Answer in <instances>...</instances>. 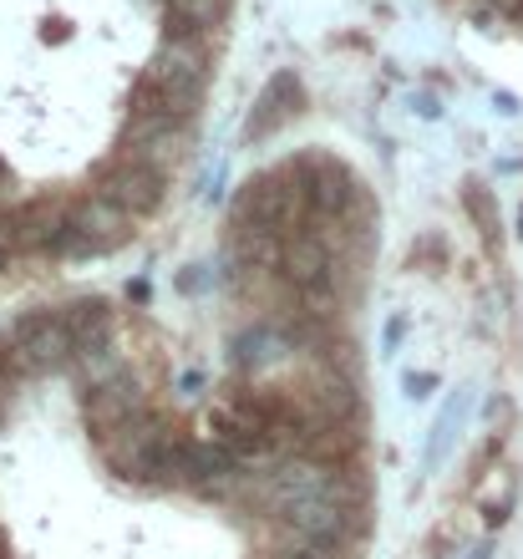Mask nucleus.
<instances>
[{"label": "nucleus", "mask_w": 523, "mask_h": 559, "mask_svg": "<svg viewBox=\"0 0 523 559\" xmlns=\"http://www.w3.org/2000/svg\"><path fill=\"white\" fill-rule=\"evenodd\" d=\"M209 87V51L199 36H174L158 46L147 72L132 87V118H193Z\"/></svg>", "instance_id": "nucleus-1"}, {"label": "nucleus", "mask_w": 523, "mask_h": 559, "mask_svg": "<svg viewBox=\"0 0 523 559\" xmlns=\"http://www.w3.org/2000/svg\"><path fill=\"white\" fill-rule=\"evenodd\" d=\"M128 235H132V214L107 204L103 193L72 199V204H67V239H61V254H107Z\"/></svg>", "instance_id": "nucleus-2"}, {"label": "nucleus", "mask_w": 523, "mask_h": 559, "mask_svg": "<svg viewBox=\"0 0 523 559\" xmlns=\"http://www.w3.org/2000/svg\"><path fill=\"white\" fill-rule=\"evenodd\" d=\"M163 183H168V174L163 168H153V163L143 158H112L97 168V178H92V189L103 193L107 204H117L122 214H132V219H143L147 209L163 204Z\"/></svg>", "instance_id": "nucleus-3"}, {"label": "nucleus", "mask_w": 523, "mask_h": 559, "mask_svg": "<svg viewBox=\"0 0 523 559\" xmlns=\"http://www.w3.org/2000/svg\"><path fill=\"white\" fill-rule=\"evenodd\" d=\"M11 356H21L26 371L76 361V336H72V325H67V310H36L26 321H15Z\"/></svg>", "instance_id": "nucleus-4"}, {"label": "nucleus", "mask_w": 523, "mask_h": 559, "mask_svg": "<svg viewBox=\"0 0 523 559\" xmlns=\"http://www.w3.org/2000/svg\"><path fill=\"white\" fill-rule=\"evenodd\" d=\"M300 103H306V87H300V76H295V72H275V76H270V87L260 92L254 112H249L245 138H249V143H260V138L280 133V128H285V122L300 112Z\"/></svg>", "instance_id": "nucleus-5"}, {"label": "nucleus", "mask_w": 523, "mask_h": 559, "mask_svg": "<svg viewBox=\"0 0 523 559\" xmlns=\"http://www.w3.org/2000/svg\"><path fill=\"white\" fill-rule=\"evenodd\" d=\"M229 15V0H168V31L174 36H204Z\"/></svg>", "instance_id": "nucleus-6"}, {"label": "nucleus", "mask_w": 523, "mask_h": 559, "mask_svg": "<svg viewBox=\"0 0 523 559\" xmlns=\"http://www.w3.org/2000/svg\"><path fill=\"white\" fill-rule=\"evenodd\" d=\"M463 209L473 214V224L483 229V239H488V245H498V209H494V193L483 189V183H467V189H463Z\"/></svg>", "instance_id": "nucleus-7"}, {"label": "nucleus", "mask_w": 523, "mask_h": 559, "mask_svg": "<svg viewBox=\"0 0 523 559\" xmlns=\"http://www.w3.org/2000/svg\"><path fill=\"white\" fill-rule=\"evenodd\" d=\"M432 386H437L432 371H412V377H407V392H412V397H427Z\"/></svg>", "instance_id": "nucleus-8"}, {"label": "nucleus", "mask_w": 523, "mask_h": 559, "mask_svg": "<svg viewBox=\"0 0 523 559\" xmlns=\"http://www.w3.org/2000/svg\"><path fill=\"white\" fill-rule=\"evenodd\" d=\"M498 11H523V0H494Z\"/></svg>", "instance_id": "nucleus-9"}, {"label": "nucleus", "mask_w": 523, "mask_h": 559, "mask_svg": "<svg viewBox=\"0 0 523 559\" xmlns=\"http://www.w3.org/2000/svg\"><path fill=\"white\" fill-rule=\"evenodd\" d=\"M5 178H11V168H5V158H0V183H5Z\"/></svg>", "instance_id": "nucleus-10"}, {"label": "nucleus", "mask_w": 523, "mask_h": 559, "mask_svg": "<svg viewBox=\"0 0 523 559\" xmlns=\"http://www.w3.org/2000/svg\"><path fill=\"white\" fill-rule=\"evenodd\" d=\"M473 559H483V549H478V555H473Z\"/></svg>", "instance_id": "nucleus-11"}]
</instances>
